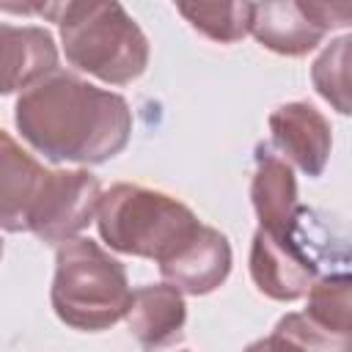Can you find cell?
Returning a JSON list of instances; mask_svg holds the SVG:
<instances>
[{"label":"cell","mask_w":352,"mask_h":352,"mask_svg":"<svg viewBox=\"0 0 352 352\" xmlns=\"http://www.w3.org/2000/svg\"><path fill=\"white\" fill-rule=\"evenodd\" d=\"M272 140L308 176H319L330 151V126L311 104H283L270 118Z\"/></svg>","instance_id":"8"},{"label":"cell","mask_w":352,"mask_h":352,"mask_svg":"<svg viewBox=\"0 0 352 352\" xmlns=\"http://www.w3.org/2000/svg\"><path fill=\"white\" fill-rule=\"evenodd\" d=\"M275 333L294 341L302 352H352V336L333 333L316 324L308 314H289L278 322Z\"/></svg>","instance_id":"17"},{"label":"cell","mask_w":352,"mask_h":352,"mask_svg":"<svg viewBox=\"0 0 352 352\" xmlns=\"http://www.w3.org/2000/svg\"><path fill=\"white\" fill-rule=\"evenodd\" d=\"M179 11L192 22V28L204 30L217 41H236L250 30L253 6L248 3H179Z\"/></svg>","instance_id":"16"},{"label":"cell","mask_w":352,"mask_h":352,"mask_svg":"<svg viewBox=\"0 0 352 352\" xmlns=\"http://www.w3.org/2000/svg\"><path fill=\"white\" fill-rule=\"evenodd\" d=\"M99 201V182L91 173L47 170L33 201L25 209L19 231H33L44 242H69L72 234L91 223Z\"/></svg>","instance_id":"5"},{"label":"cell","mask_w":352,"mask_h":352,"mask_svg":"<svg viewBox=\"0 0 352 352\" xmlns=\"http://www.w3.org/2000/svg\"><path fill=\"white\" fill-rule=\"evenodd\" d=\"M245 352H302L294 341H289L286 336H280V333H272L270 338H264V341H256L253 346H248Z\"/></svg>","instance_id":"19"},{"label":"cell","mask_w":352,"mask_h":352,"mask_svg":"<svg viewBox=\"0 0 352 352\" xmlns=\"http://www.w3.org/2000/svg\"><path fill=\"white\" fill-rule=\"evenodd\" d=\"M253 206L261 220V231L283 239L297 214V184L289 165L272 154L270 146L258 148L256 176H253Z\"/></svg>","instance_id":"9"},{"label":"cell","mask_w":352,"mask_h":352,"mask_svg":"<svg viewBox=\"0 0 352 352\" xmlns=\"http://www.w3.org/2000/svg\"><path fill=\"white\" fill-rule=\"evenodd\" d=\"M160 270L173 286L190 294H206L226 280L231 270V248L220 231L201 226L170 258L160 264Z\"/></svg>","instance_id":"6"},{"label":"cell","mask_w":352,"mask_h":352,"mask_svg":"<svg viewBox=\"0 0 352 352\" xmlns=\"http://www.w3.org/2000/svg\"><path fill=\"white\" fill-rule=\"evenodd\" d=\"M316 91L341 113H352V36L333 41L314 63Z\"/></svg>","instance_id":"14"},{"label":"cell","mask_w":352,"mask_h":352,"mask_svg":"<svg viewBox=\"0 0 352 352\" xmlns=\"http://www.w3.org/2000/svg\"><path fill=\"white\" fill-rule=\"evenodd\" d=\"M96 223L110 248L160 264L201 228L198 217L176 198L132 184H116L102 195Z\"/></svg>","instance_id":"3"},{"label":"cell","mask_w":352,"mask_h":352,"mask_svg":"<svg viewBox=\"0 0 352 352\" xmlns=\"http://www.w3.org/2000/svg\"><path fill=\"white\" fill-rule=\"evenodd\" d=\"M44 176V168L3 132V228L19 231V220Z\"/></svg>","instance_id":"13"},{"label":"cell","mask_w":352,"mask_h":352,"mask_svg":"<svg viewBox=\"0 0 352 352\" xmlns=\"http://www.w3.org/2000/svg\"><path fill=\"white\" fill-rule=\"evenodd\" d=\"M302 8L324 30L352 25V3H302Z\"/></svg>","instance_id":"18"},{"label":"cell","mask_w":352,"mask_h":352,"mask_svg":"<svg viewBox=\"0 0 352 352\" xmlns=\"http://www.w3.org/2000/svg\"><path fill=\"white\" fill-rule=\"evenodd\" d=\"M129 330L146 349H160L182 338L184 302L176 286H143L129 302Z\"/></svg>","instance_id":"10"},{"label":"cell","mask_w":352,"mask_h":352,"mask_svg":"<svg viewBox=\"0 0 352 352\" xmlns=\"http://www.w3.org/2000/svg\"><path fill=\"white\" fill-rule=\"evenodd\" d=\"M305 314L333 333L352 336V275H327L316 280Z\"/></svg>","instance_id":"15"},{"label":"cell","mask_w":352,"mask_h":352,"mask_svg":"<svg viewBox=\"0 0 352 352\" xmlns=\"http://www.w3.org/2000/svg\"><path fill=\"white\" fill-rule=\"evenodd\" d=\"M250 33L275 52L302 55L322 41L324 28L305 14L302 3H264L253 6Z\"/></svg>","instance_id":"12"},{"label":"cell","mask_w":352,"mask_h":352,"mask_svg":"<svg viewBox=\"0 0 352 352\" xmlns=\"http://www.w3.org/2000/svg\"><path fill=\"white\" fill-rule=\"evenodd\" d=\"M58 63L52 36L41 28L3 25V91L38 85Z\"/></svg>","instance_id":"11"},{"label":"cell","mask_w":352,"mask_h":352,"mask_svg":"<svg viewBox=\"0 0 352 352\" xmlns=\"http://www.w3.org/2000/svg\"><path fill=\"white\" fill-rule=\"evenodd\" d=\"M22 135L50 160L104 162L116 157L132 129L118 94L99 91L69 74L41 80L16 102Z\"/></svg>","instance_id":"1"},{"label":"cell","mask_w":352,"mask_h":352,"mask_svg":"<svg viewBox=\"0 0 352 352\" xmlns=\"http://www.w3.org/2000/svg\"><path fill=\"white\" fill-rule=\"evenodd\" d=\"M250 272L256 286L275 300H294L314 289L316 272L297 253L289 239H275L267 231H256L250 250Z\"/></svg>","instance_id":"7"},{"label":"cell","mask_w":352,"mask_h":352,"mask_svg":"<svg viewBox=\"0 0 352 352\" xmlns=\"http://www.w3.org/2000/svg\"><path fill=\"white\" fill-rule=\"evenodd\" d=\"M52 308L77 330H102L118 322L132 302L124 267L91 239H69L55 258Z\"/></svg>","instance_id":"4"},{"label":"cell","mask_w":352,"mask_h":352,"mask_svg":"<svg viewBox=\"0 0 352 352\" xmlns=\"http://www.w3.org/2000/svg\"><path fill=\"white\" fill-rule=\"evenodd\" d=\"M52 19L60 22L66 58L77 69L116 85L146 69V38L118 3H52Z\"/></svg>","instance_id":"2"}]
</instances>
